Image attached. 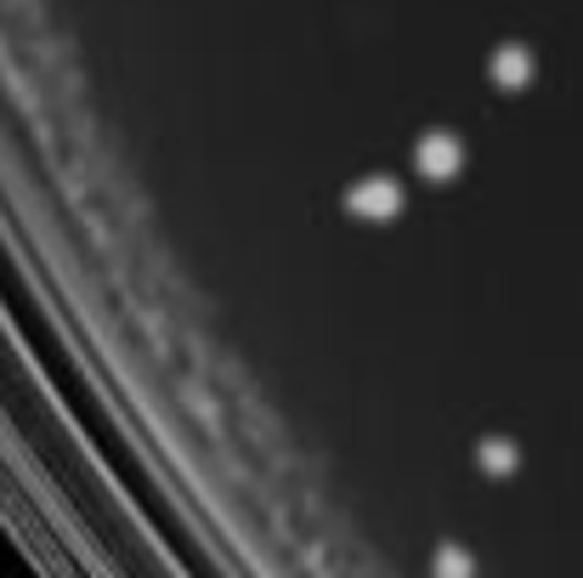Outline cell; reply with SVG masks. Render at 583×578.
<instances>
[{"mask_svg": "<svg viewBox=\"0 0 583 578\" xmlns=\"http://www.w3.org/2000/svg\"><path fill=\"white\" fill-rule=\"evenodd\" d=\"M436 578H470V556L465 550H443L436 556Z\"/></svg>", "mask_w": 583, "mask_h": 578, "instance_id": "cell-1", "label": "cell"}]
</instances>
